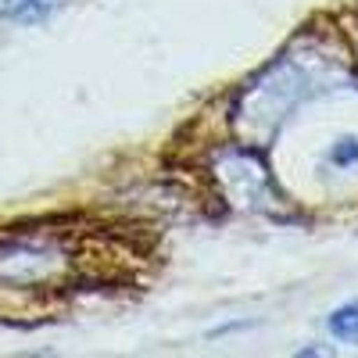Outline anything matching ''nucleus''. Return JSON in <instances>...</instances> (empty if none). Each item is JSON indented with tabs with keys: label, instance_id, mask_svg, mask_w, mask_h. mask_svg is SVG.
I'll return each mask as SVG.
<instances>
[{
	"label": "nucleus",
	"instance_id": "1",
	"mask_svg": "<svg viewBox=\"0 0 358 358\" xmlns=\"http://www.w3.org/2000/svg\"><path fill=\"white\" fill-rule=\"evenodd\" d=\"M62 0H0V18L8 22H43Z\"/></svg>",
	"mask_w": 358,
	"mask_h": 358
},
{
	"label": "nucleus",
	"instance_id": "2",
	"mask_svg": "<svg viewBox=\"0 0 358 358\" xmlns=\"http://www.w3.org/2000/svg\"><path fill=\"white\" fill-rule=\"evenodd\" d=\"M330 330L341 341H358V301H351L330 315Z\"/></svg>",
	"mask_w": 358,
	"mask_h": 358
},
{
	"label": "nucleus",
	"instance_id": "3",
	"mask_svg": "<svg viewBox=\"0 0 358 358\" xmlns=\"http://www.w3.org/2000/svg\"><path fill=\"white\" fill-rule=\"evenodd\" d=\"M330 158H334L337 165H344V162H355V158H358V140H344V143L337 147V151H334Z\"/></svg>",
	"mask_w": 358,
	"mask_h": 358
}]
</instances>
